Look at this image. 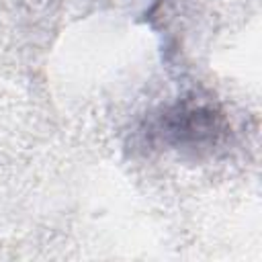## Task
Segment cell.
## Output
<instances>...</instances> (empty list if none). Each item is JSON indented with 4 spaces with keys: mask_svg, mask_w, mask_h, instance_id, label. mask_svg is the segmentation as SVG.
<instances>
[{
    "mask_svg": "<svg viewBox=\"0 0 262 262\" xmlns=\"http://www.w3.org/2000/svg\"><path fill=\"white\" fill-rule=\"evenodd\" d=\"M164 131L176 145H201L215 139L219 121L211 108L180 106L164 117Z\"/></svg>",
    "mask_w": 262,
    "mask_h": 262,
    "instance_id": "6da1fadb",
    "label": "cell"
}]
</instances>
